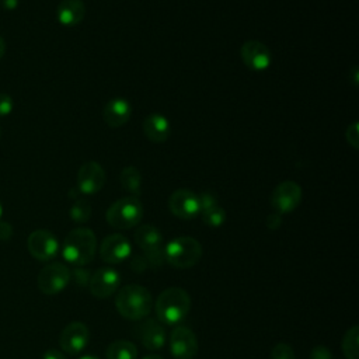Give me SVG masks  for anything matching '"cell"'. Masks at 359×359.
<instances>
[{"instance_id": "cell-32", "label": "cell", "mask_w": 359, "mask_h": 359, "mask_svg": "<svg viewBox=\"0 0 359 359\" xmlns=\"http://www.w3.org/2000/svg\"><path fill=\"white\" fill-rule=\"evenodd\" d=\"M282 224V217L279 213H272L266 217V226L271 229V230H275L278 229L279 226Z\"/></svg>"}, {"instance_id": "cell-33", "label": "cell", "mask_w": 359, "mask_h": 359, "mask_svg": "<svg viewBox=\"0 0 359 359\" xmlns=\"http://www.w3.org/2000/svg\"><path fill=\"white\" fill-rule=\"evenodd\" d=\"M42 359H67V358H66L65 353H62L59 349L50 348V349H48V351L43 353Z\"/></svg>"}, {"instance_id": "cell-36", "label": "cell", "mask_w": 359, "mask_h": 359, "mask_svg": "<svg viewBox=\"0 0 359 359\" xmlns=\"http://www.w3.org/2000/svg\"><path fill=\"white\" fill-rule=\"evenodd\" d=\"M4 53H6V42H4L3 36L0 35V59L4 56Z\"/></svg>"}, {"instance_id": "cell-5", "label": "cell", "mask_w": 359, "mask_h": 359, "mask_svg": "<svg viewBox=\"0 0 359 359\" xmlns=\"http://www.w3.org/2000/svg\"><path fill=\"white\" fill-rule=\"evenodd\" d=\"M105 217L108 224L115 229H132L137 226L143 217V205L137 196H123L108 208Z\"/></svg>"}, {"instance_id": "cell-23", "label": "cell", "mask_w": 359, "mask_h": 359, "mask_svg": "<svg viewBox=\"0 0 359 359\" xmlns=\"http://www.w3.org/2000/svg\"><path fill=\"white\" fill-rule=\"evenodd\" d=\"M342 351L348 359H359V327L352 325L344 339H342Z\"/></svg>"}, {"instance_id": "cell-41", "label": "cell", "mask_w": 359, "mask_h": 359, "mask_svg": "<svg viewBox=\"0 0 359 359\" xmlns=\"http://www.w3.org/2000/svg\"><path fill=\"white\" fill-rule=\"evenodd\" d=\"M0 135H1V130H0Z\"/></svg>"}, {"instance_id": "cell-11", "label": "cell", "mask_w": 359, "mask_h": 359, "mask_svg": "<svg viewBox=\"0 0 359 359\" xmlns=\"http://www.w3.org/2000/svg\"><path fill=\"white\" fill-rule=\"evenodd\" d=\"M90 341V331L84 323L73 321L67 324L59 337L60 348L69 355L80 353Z\"/></svg>"}, {"instance_id": "cell-4", "label": "cell", "mask_w": 359, "mask_h": 359, "mask_svg": "<svg viewBox=\"0 0 359 359\" xmlns=\"http://www.w3.org/2000/svg\"><path fill=\"white\" fill-rule=\"evenodd\" d=\"M202 252L203 251L199 241L188 236L175 237L167 245H164L165 261L178 269H187L198 264Z\"/></svg>"}, {"instance_id": "cell-8", "label": "cell", "mask_w": 359, "mask_h": 359, "mask_svg": "<svg viewBox=\"0 0 359 359\" xmlns=\"http://www.w3.org/2000/svg\"><path fill=\"white\" fill-rule=\"evenodd\" d=\"M302 188L294 181H283L276 185L271 195V206L276 213H290L302 202Z\"/></svg>"}, {"instance_id": "cell-24", "label": "cell", "mask_w": 359, "mask_h": 359, "mask_svg": "<svg viewBox=\"0 0 359 359\" xmlns=\"http://www.w3.org/2000/svg\"><path fill=\"white\" fill-rule=\"evenodd\" d=\"M202 215V220L206 226L209 227H219L224 223L226 220V212L223 208H220L219 205H215L203 212H201Z\"/></svg>"}, {"instance_id": "cell-21", "label": "cell", "mask_w": 359, "mask_h": 359, "mask_svg": "<svg viewBox=\"0 0 359 359\" xmlns=\"http://www.w3.org/2000/svg\"><path fill=\"white\" fill-rule=\"evenodd\" d=\"M136 346L126 339H118L107 348V359H136Z\"/></svg>"}, {"instance_id": "cell-27", "label": "cell", "mask_w": 359, "mask_h": 359, "mask_svg": "<svg viewBox=\"0 0 359 359\" xmlns=\"http://www.w3.org/2000/svg\"><path fill=\"white\" fill-rule=\"evenodd\" d=\"M345 137H346V142H348L353 149H358V147H359V125H358V122H353L351 126L346 128Z\"/></svg>"}, {"instance_id": "cell-38", "label": "cell", "mask_w": 359, "mask_h": 359, "mask_svg": "<svg viewBox=\"0 0 359 359\" xmlns=\"http://www.w3.org/2000/svg\"><path fill=\"white\" fill-rule=\"evenodd\" d=\"M143 359H163L160 355H147Z\"/></svg>"}, {"instance_id": "cell-19", "label": "cell", "mask_w": 359, "mask_h": 359, "mask_svg": "<svg viewBox=\"0 0 359 359\" xmlns=\"http://www.w3.org/2000/svg\"><path fill=\"white\" fill-rule=\"evenodd\" d=\"M86 6L81 0H62L56 8L57 21L65 27H74L83 21Z\"/></svg>"}, {"instance_id": "cell-30", "label": "cell", "mask_w": 359, "mask_h": 359, "mask_svg": "<svg viewBox=\"0 0 359 359\" xmlns=\"http://www.w3.org/2000/svg\"><path fill=\"white\" fill-rule=\"evenodd\" d=\"M310 359H332V355L327 346H314L310 352Z\"/></svg>"}, {"instance_id": "cell-17", "label": "cell", "mask_w": 359, "mask_h": 359, "mask_svg": "<svg viewBox=\"0 0 359 359\" xmlns=\"http://www.w3.org/2000/svg\"><path fill=\"white\" fill-rule=\"evenodd\" d=\"M132 252L129 240L122 234H109L107 236L100 247V255L102 261L108 264H121Z\"/></svg>"}, {"instance_id": "cell-15", "label": "cell", "mask_w": 359, "mask_h": 359, "mask_svg": "<svg viewBox=\"0 0 359 359\" xmlns=\"http://www.w3.org/2000/svg\"><path fill=\"white\" fill-rule=\"evenodd\" d=\"M105 184V171L97 161L84 163L77 172V189L84 195L98 192Z\"/></svg>"}, {"instance_id": "cell-1", "label": "cell", "mask_w": 359, "mask_h": 359, "mask_svg": "<svg viewBox=\"0 0 359 359\" xmlns=\"http://www.w3.org/2000/svg\"><path fill=\"white\" fill-rule=\"evenodd\" d=\"M154 310L161 324L177 325L189 313L191 297L182 287H168L158 294Z\"/></svg>"}, {"instance_id": "cell-2", "label": "cell", "mask_w": 359, "mask_h": 359, "mask_svg": "<svg viewBox=\"0 0 359 359\" xmlns=\"http://www.w3.org/2000/svg\"><path fill=\"white\" fill-rule=\"evenodd\" d=\"M153 299L150 292L140 285H126L123 286L115 299V306L118 313L132 321H139L147 317L151 310Z\"/></svg>"}, {"instance_id": "cell-13", "label": "cell", "mask_w": 359, "mask_h": 359, "mask_svg": "<svg viewBox=\"0 0 359 359\" xmlns=\"http://www.w3.org/2000/svg\"><path fill=\"white\" fill-rule=\"evenodd\" d=\"M168 209L180 219H194L199 215L198 195L188 189H177L168 198Z\"/></svg>"}, {"instance_id": "cell-34", "label": "cell", "mask_w": 359, "mask_h": 359, "mask_svg": "<svg viewBox=\"0 0 359 359\" xmlns=\"http://www.w3.org/2000/svg\"><path fill=\"white\" fill-rule=\"evenodd\" d=\"M147 265V261L144 259V257H140V255H136L133 259H132V266H133V271H143Z\"/></svg>"}, {"instance_id": "cell-40", "label": "cell", "mask_w": 359, "mask_h": 359, "mask_svg": "<svg viewBox=\"0 0 359 359\" xmlns=\"http://www.w3.org/2000/svg\"><path fill=\"white\" fill-rule=\"evenodd\" d=\"M1 215H3V206H1V202H0V219H1Z\"/></svg>"}, {"instance_id": "cell-7", "label": "cell", "mask_w": 359, "mask_h": 359, "mask_svg": "<svg viewBox=\"0 0 359 359\" xmlns=\"http://www.w3.org/2000/svg\"><path fill=\"white\" fill-rule=\"evenodd\" d=\"M70 271L62 262H50L38 273V287L45 294L60 293L70 282Z\"/></svg>"}, {"instance_id": "cell-9", "label": "cell", "mask_w": 359, "mask_h": 359, "mask_svg": "<svg viewBox=\"0 0 359 359\" xmlns=\"http://www.w3.org/2000/svg\"><path fill=\"white\" fill-rule=\"evenodd\" d=\"M170 351L175 359H194L198 352L195 332L184 325L175 327L170 334Z\"/></svg>"}, {"instance_id": "cell-31", "label": "cell", "mask_w": 359, "mask_h": 359, "mask_svg": "<svg viewBox=\"0 0 359 359\" xmlns=\"http://www.w3.org/2000/svg\"><path fill=\"white\" fill-rule=\"evenodd\" d=\"M13 236V227L10 223L7 222H1L0 220V240L6 241V240H10Z\"/></svg>"}, {"instance_id": "cell-12", "label": "cell", "mask_w": 359, "mask_h": 359, "mask_svg": "<svg viewBox=\"0 0 359 359\" xmlns=\"http://www.w3.org/2000/svg\"><path fill=\"white\" fill-rule=\"evenodd\" d=\"M140 344L150 351L161 349L167 341V332L164 324L154 318H146L133 330Z\"/></svg>"}, {"instance_id": "cell-25", "label": "cell", "mask_w": 359, "mask_h": 359, "mask_svg": "<svg viewBox=\"0 0 359 359\" xmlns=\"http://www.w3.org/2000/svg\"><path fill=\"white\" fill-rule=\"evenodd\" d=\"M91 216V205L86 199H77L70 208V217L76 223H84Z\"/></svg>"}, {"instance_id": "cell-16", "label": "cell", "mask_w": 359, "mask_h": 359, "mask_svg": "<svg viewBox=\"0 0 359 359\" xmlns=\"http://www.w3.org/2000/svg\"><path fill=\"white\" fill-rule=\"evenodd\" d=\"M244 65L252 72H262L269 67L272 56L266 45L259 41L251 39L243 43L240 50Z\"/></svg>"}, {"instance_id": "cell-20", "label": "cell", "mask_w": 359, "mask_h": 359, "mask_svg": "<svg viewBox=\"0 0 359 359\" xmlns=\"http://www.w3.org/2000/svg\"><path fill=\"white\" fill-rule=\"evenodd\" d=\"M143 132L153 143H163L170 136V122L164 115L151 114L143 121Z\"/></svg>"}, {"instance_id": "cell-3", "label": "cell", "mask_w": 359, "mask_h": 359, "mask_svg": "<svg viewBox=\"0 0 359 359\" xmlns=\"http://www.w3.org/2000/svg\"><path fill=\"white\" fill-rule=\"evenodd\" d=\"M97 250V237L91 229H73L62 245L63 258L73 265H86L93 261Z\"/></svg>"}, {"instance_id": "cell-39", "label": "cell", "mask_w": 359, "mask_h": 359, "mask_svg": "<svg viewBox=\"0 0 359 359\" xmlns=\"http://www.w3.org/2000/svg\"><path fill=\"white\" fill-rule=\"evenodd\" d=\"M80 359H98L97 356H93V355H86V356H81Z\"/></svg>"}, {"instance_id": "cell-37", "label": "cell", "mask_w": 359, "mask_h": 359, "mask_svg": "<svg viewBox=\"0 0 359 359\" xmlns=\"http://www.w3.org/2000/svg\"><path fill=\"white\" fill-rule=\"evenodd\" d=\"M358 72H359V70H358V67L355 66V67H353V70H352V73H351V74L353 76V81H352V84H353V86H356V84H358Z\"/></svg>"}, {"instance_id": "cell-6", "label": "cell", "mask_w": 359, "mask_h": 359, "mask_svg": "<svg viewBox=\"0 0 359 359\" xmlns=\"http://www.w3.org/2000/svg\"><path fill=\"white\" fill-rule=\"evenodd\" d=\"M135 243L143 251V257L151 268H158L164 264V244L160 230L151 224L139 226L135 230Z\"/></svg>"}, {"instance_id": "cell-10", "label": "cell", "mask_w": 359, "mask_h": 359, "mask_svg": "<svg viewBox=\"0 0 359 359\" xmlns=\"http://www.w3.org/2000/svg\"><path fill=\"white\" fill-rule=\"evenodd\" d=\"M27 248L38 261H49L59 251L57 238L48 230H35L28 236Z\"/></svg>"}, {"instance_id": "cell-28", "label": "cell", "mask_w": 359, "mask_h": 359, "mask_svg": "<svg viewBox=\"0 0 359 359\" xmlns=\"http://www.w3.org/2000/svg\"><path fill=\"white\" fill-rule=\"evenodd\" d=\"M198 201H199V213L215 206V205H219L216 196L210 192H203V194L198 195Z\"/></svg>"}, {"instance_id": "cell-26", "label": "cell", "mask_w": 359, "mask_h": 359, "mask_svg": "<svg viewBox=\"0 0 359 359\" xmlns=\"http://www.w3.org/2000/svg\"><path fill=\"white\" fill-rule=\"evenodd\" d=\"M269 359H294V351L287 344H276L269 353Z\"/></svg>"}, {"instance_id": "cell-18", "label": "cell", "mask_w": 359, "mask_h": 359, "mask_svg": "<svg viewBox=\"0 0 359 359\" xmlns=\"http://www.w3.org/2000/svg\"><path fill=\"white\" fill-rule=\"evenodd\" d=\"M132 115L130 104L123 98H114L107 102L102 109L104 121L111 128H121L123 126Z\"/></svg>"}, {"instance_id": "cell-29", "label": "cell", "mask_w": 359, "mask_h": 359, "mask_svg": "<svg viewBox=\"0 0 359 359\" xmlns=\"http://www.w3.org/2000/svg\"><path fill=\"white\" fill-rule=\"evenodd\" d=\"M14 102L8 94H0V116H6L13 111Z\"/></svg>"}, {"instance_id": "cell-22", "label": "cell", "mask_w": 359, "mask_h": 359, "mask_svg": "<svg viewBox=\"0 0 359 359\" xmlns=\"http://www.w3.org/2000/svg\"><path fill=\"white\" fill-rule=\"evenodd\" d=\"M122 187L132 195L139 196L140 185H142V175L136 167H126L122 170L119 175Z\"/></svg>"}, {"instance_id": "cell-35", "label": "cell", "mask_w": 359, "mask_h": 359, "mask_svg": "<svg viewBox=\"0 0 359 359\" xmlns=\"http://www.w3.org/2000/svg\"><path fill=\"white\" fill-rule=\"evenodd\" d=\"M20 0H0V4L4 10H14L18 7Z\"/></svg>"}, {"instance_id": "cell-14", "label": "cell", "mask_w": 359, "mask_h": 359, "mask_svg": "<svg viewBox=\"0 0 359 359\" xmlns=\"http://www.w3.org/2000/svg\"><path fill=\"white\" fill-rule=\"evenodd\" d=\"M121 283L119 273L108 266L98 268L90 278L88 286L93 296L98 299H107L114 294Z\"/></svg>"}]
</instances>
